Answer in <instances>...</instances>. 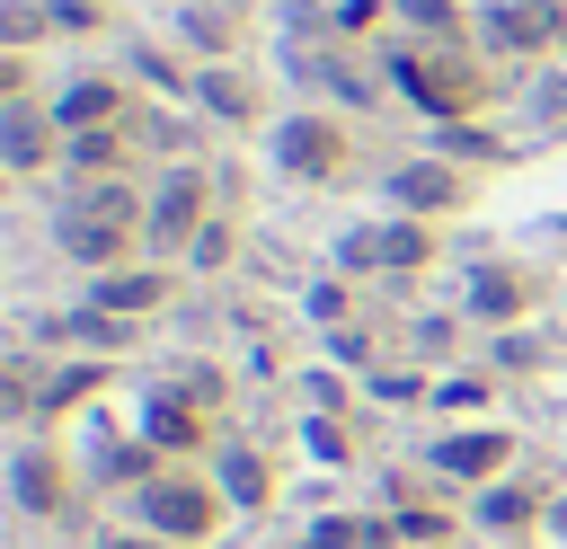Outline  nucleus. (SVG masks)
I'll return each instance as SVG.
<instances>
[{
    "label": "nucleus",
    "mask_w": 567,
    "mask_h": 549,
    "mask_svg": "<svg viewBox=\"0 0 567 549\" xmlns=\"http://www.w3.org/2000/svg\"><path fill=\"white\" fill-rule=\"evenodd\" d=\"M390 80H399V97L425 124H470L496 97V71L478 62V44H399L390 53Z\"/></svg>",
    "instance_id": "obj_1"
},
{
    "label": "nucleus",
    "mask_w": 567,
    "mask_h": 549,
    "mask_svg": "<svg viewBox=\"0 0 567 549\" xmlns=\"http://www.w3.org/2000/svg\"><path fill=\"white\" fill-rule=\"evenodd\" d=\"M204 221H213V168H204V159H177V168L151 186V221H142V239H151V248H195Z\"/></svg>",
    "instance_id": "obj_2"
},
{
    "label": "nucleus",
    "mask_w": 567,
    "mask_h": 549,
    "mask_svg": "<svg viewBox=\"0 0 567 549\" xmlns=\"http://www.w3.org/2000/svg\"><path fill=\"white\" fill-rule=\"evenodd\" d=\"M275 159H284V177H301V186H337L346 159H354V133H346L337 115H284V124H275Z\"/></svg>",
    "instance_id": "obj_3"
},
{
    "label": "nucleus",
    "mask_w": 567,
    "mask_h": 549,
    "mask_svg": "<svg viewBox=\"0 0 567 549\" xmlns=\"http://www.w3.org/2000/svg\"><path fill=\"white\" fill-rule=\"evenodd\" d=\"M142 522L159 540H204L221 522V487H204V478H151L142 487Z\"/></svg>",
    "instance_id": "obj_4"
},
{
    "label": "nucleus",
    "mask_w": 567,
    "mask_h": 549,
    "mask_svg": "<svg viewBox=\"0 0 567 549\" xmlns=\"http://www.w3.org/2000/svg\"><path fill=\"white\" fill-rule=\"evenodd\" d=\"M478 18H487L478 35H487L496 53H549V44L567 35V9H558V0H487Z\"/></svg>",
    "instance_id": "obj_5"
},
{
    "label": "nucleus",
    "mask_w": 567,
    "mask_h": 549,
    "mask_svg": "<svg viewBox=\"0 0 567 549\" xmlns=\"http://www.w3.org/2000/svg\"><path fill=\"white\" fill-rule=\"evenodd\" d=\"M53 239H62V257H71V266L106 274V266H124V257L142 248V221H89V213H62V221H53Z\"/></svg>",
    "instance_id": "obj_6"
},
{
    "label": "nucleus",
    "mask_w": 567,
    "mask_h": 549,
    "mask_svg": "<svg viewBox=\"0 0 567 549\" xmlns=\"http://www.w3.org/2000/svg\"><path fill=\"white\" fill-rule=\"evenodd\" d=\"M159 301H168V266H106V274H89V310L151 319Z\"/></svg>",
    "instance_id": "obj_7"
},
{
    "label": "nucleus",
    "mask_w": 567,
    "mask_h": 549,
    "mask_svg": "<svg viewBox=\"0 0 567 549\" xmlns=\"http://www.w3.org/2000/svg\"><path fill=\"white\" fill-rule=\"evenodd\" d=\"M53 115L35 106V97H9V115H0V151H9V168L18 177H35V168H53Z\"/></svg>",
    "instance_id": "obj_8"
},
{
    "label": "nucleus",
    "mask_w": 567,
    "mask_h": 549,
    "mask_svg": "<svg viewBox=\"0 0 567 549\" xmlns=\"http://www.w3.org/2000/svg\"><path fill=\"white\" fill-rule=\"evenodd\" d=\"M425 257H434V230H425V221H381V230L346 239V266H390V274H408V266H425Z\"/></svg>",
    "instance_id": "obj_9"
},
{
    "label": "nucleus",
    "mask_w": 567,
    "mask_h": 549,
    "mask_svg": "<svg viewBox=\"0 0 567 549\" xmlns=\"http://www.w3.org/2000/svg\"><path fill=\"white\" fill-rule=\"evenodd\" d=\"M115 115H124V89H115L106 71L62 80V97H53V124H62V133H97V124H115Z\"/></svg>",
    "instance_id": "obj_10"
},
{
    "label": "nucleus",
    "mask_w": 567,
    "mask_h": 549,
    "mask_svg": "<svg viewBox=\"0 0 567 549\" xmlns=\"http://www.w3.org/2000/svg\"><path fill=\"white\" fill-rule=\"evenodd\" d=\"M514 460V434H443L434 443V469H452V478H496Z\"/></svg>",
    "instance_id": "obj_11"
},
{
    "label": "nucleus",
    "mask_w": 567,
    "mask_h": 549,
    "mask_svg": "<svg viewBox=\"0 0 567 549\" xmlns=\"http://www.w3.org/2000/svg\"><path fill=\"white\" fill-rule=\"evenodd\" d=\"M195 97H204L221 124H257V115H266V106H257V80H248V71H230V62L195 71Z\"/></svg>",
    "instance_id": "obj_12"
},
{
    "label": "nucleus",
    "mask_w": 567,
    "mask_h": 549,
    "mask_svg": "<svg viewBox=\"0 0 567 549\" xmlns=\"http://www.w3.org/2000/svg\"><path fill=\"white\" fill-rule=\"evenodd\" d=\"M390 195H399L408 213H452V204H470V177H452V168H434V159H425V168H399V177H390Z\"/></svg>",
    "instance_id": "obj_13"
},
{
    "label": "nucleus",
    "mask_w": 567,
    "mask_h": 549,
    "mask_svg": "<svg viewBox=\"0 0 567 549\" xmlns=\"http://www.w3.org/2000/svg\"><path fill=\"white\" fill-rule=\"evenodd\" d=\"M523 310H532V274L487 266V274L470 283V319H496V328H505V319H523Z\"/></svg>",
    "instance_id": "obj_14"
},
{
    "label": "nucleus",
    "mask_w": 567,
    "mask_h": 549,
    "mask_svg": "<svg viewBox=\"0 0 567 549\" xmlns=\"http://www.w3.org/2000/svg\"><path fill=\"white\" fill-rule=\"evenodd\" d=\"M62 168H71V177H124V133H115V124L62 133Z\"/></svg>",
    "instance_id": "obj_15"
},
{
    "label": "nucleus",
    "mask_w": 567,
    "mask_h": 549,
    "mask_svg": "<svg viewBox=\"0 0 567 549\" xmlns=\"http://www.w3.org/2000/svg\"><path fill=\"white\" fill-rule=\"evenodd\" d=\"M399 18L416 27V44H470V9L461 0H399Z\"/></svg>",
    "instance_id": "obj_16"
},
{
    "label": "nucleus",
    "mask_w": 567,
    "mask_h": 549,
    "mask_svg": "<svg viewBox=\"0 0 567 549\" xmlns=\"http://www.w3.org/2000/svg\"><path fill=\"white\" fill-rule=\"evenodd\" d=\"M53 487H62L53 452H44V443H27V452H18V505H27V514H44V505H53Z\"/></svg>",
    "instance_id": "obj_17"
},
{
    "label": "nucleus",
    "mask_w": 567,
    "mask_h": 549,
    "mask_svg": "<svg viewBox=\"0 0 567 549\" xmlns=\"http://www.w3.org/2000/svg\"><path fill=\"white\" fill-rule=\"evenodd\" d=\"M186 44H195V53H230V44H239L230 9H204V0H195V9H186Z\"/></svg>",
    "instance_id": "obj_18"
},
{
    "label": "nucleus",
    "mask_w": 567,
    "mask_h": 549,
    "mask_svg": "<svg viewBox=\"0 0 567 549\" xmlns=\"http://www.w3.org/2000/svg\"><path fill=\"white\" fill-rule=\"evenodd\" d=\"M186 257H195V266H204V274H213V266H230V257H239V230H230V221H221V213H213V221H204V230H195V248H186Z\"/></svg>",
    "instance_id": "obj_19"
},
{
    "label": "nucleus",
    "mask_w": 567,
    "mask_h": 549,
    "mask_svg": "<svg viewBox=\"0 0 567 549\" xmlns=\"http://www.w3.org/2000/svg\"><path fill=\"white\" fill-rule=\"evenodd\" d=\"M390 18V0H337V35H372Z\"/></svg>",
    "instance_id": "obj_20"
},
{
    "label": "nucleus",
    "mask_w": 567,
    "mask_h": 549,
    "mask_svg": "<svg viewBox=\"0 0 567 549\" xmlns=\"http://www.w3.org/2000/svg\"><path fill=\"white\" fill-rule=\"evenodd\" d=\"M115 549H133V540H115Z\"/></svg>",
    "instance_id": "obj_21"
}]
</instances>
